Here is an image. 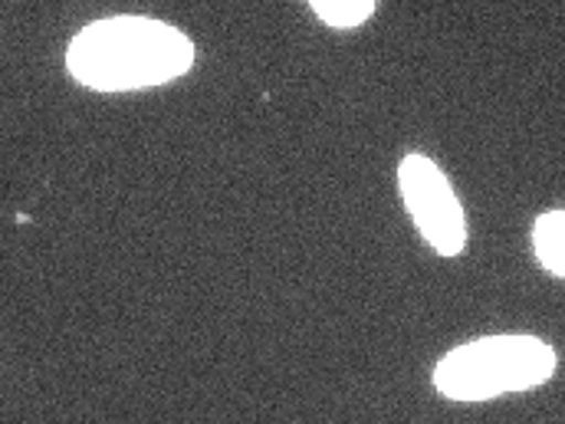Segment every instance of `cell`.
Listing matches in <instances>:
<instances>
[{
    "label": "cell",
    "instance_id": "obj_1",
    "mask_svg": "<svg viewBox=\"0 0 565 424\" xmlns=\"http://www.w3.org/2000/svg\"><path fill=\"white\" fill-rule=\"evenodd\" d=\"M198 63L194 40L148 13H113L73 33L63 53L66 76L93 93H141L184 80Z\"/></svg>",
    "mask_w": 565,
    "mask_h": 424
},
{
    "label": "cell",
    "instance_id": "obj_2",
    "mask_svg": "<svg viewBox=\"0 0 565 424\" xmlns=\"http://www.w3.org/2000/svg\"><path fill=\"white\" fill-rule=\"evenodd\" d=\"M559 372V352L550 339L533 332H493L447 349L430 385L440 399L457 405L497 402L550 385Z\"/></svg>",
    "mask_w": 565,
    "mask_h": 424
},
{
    "label": "cell",
    "instance_id": "obj_3",
    "mask_svg": "<svg viewBox=\"0 0 565 424\" xmlns=\"http://www.w3.org/2000/svg\"><path fill=\"white\" fill-rule=\"evenodd\" d=\"M398 194L408 221L437 257H460L470 241L467 208L450 181V174L424 151H408L398 161Z\"/></svg>",
    "mask_w": 565,
    "mask_h": 424
},
{
    "label": "cell",
    "instance_id": "obj_4",
    "mask_svg": "<svg viewBox=\"0 0 565 424\" xmlns=\"http://www.w3.org/2000/svg\"><path fill=\"white\" fill-rule=\"evenodd\" d=\"M530 241H533L536 264L550 277L565 280V208H546V211H540L536 221H533Z\"/></svg>",
    "mask_w": 565,
    "mask_h": 424
},
{
    "label": "cell",
    "instance_id": "obj_5",
    "mask_svg": "<svg viewBox=\"0 0 565 424\" xmlns=\"http://www.w3.org/2000/svg\"><path fill=\"white\" fill-rule=\"evenodd\" d=\"M306 7L316 13V20L329 30H362L375 10H379V0H306Z\"/></svg>",
    "mask_w": 565,
    "mask_h": 424
}]
</instances>
